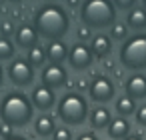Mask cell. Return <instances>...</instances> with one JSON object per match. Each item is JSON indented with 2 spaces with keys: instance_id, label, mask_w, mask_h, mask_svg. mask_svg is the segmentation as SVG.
<instances>
[{
  "instance_id": "obj_1",
  "label": "cell",
  "mask_w": 146,
  "mask_h": 140,
  "mask_svg": "<svg viewBox=\"0 0 146 140\" xmlns=\"http://www.w3.org/2000/svg\"><path fill=\"white\" fill-rule=\"evenodd\" d=\"M38 36L46 40H62L70 30V16L64 6L56 2H46L34 12V22Z\"/></svg>"
},
{
  "instance_id": "obj_2",
  "label": "cell",
  "mask_w": 146,
  "mask_h": 140,
  "mask_svg": "<svg viewBox=\"0 0 146 140\" xmlns=\"http://www.w3.org/2000/svg\"><path fill=\"white\" fill-rule=\"evenodd\" d=\"M34 116V106L30 102V96L24 92H8L0 100V120L8 124L10 128H22L30 124Z\"/></svg>"
},
{
  "instance_id": "obj_3",
  "label": "cell",
  "mask_w": 146,
  "mask_h": 140,
  "mask_svg": "<svg viewBox=\"0 0 146 140\" xmlns=\"http://www.w3.org/2000/svg\"><path fill=\"white\" fill-rule=\"evenodd\" d=\"M118 10L114 8L112 0H84L80 4V20L86 28L104 30L116 22Z\"/></svg>"
},
{
  "instance_id": "obj_4",
  "label": "cell",
  "mask_w": 146,
  "mask_h": 140,
  "mask_svg": "<svg viewBox=\"0 0 146 140\" xmlns=\"http://www.w3.org/2000/svg\"><path fill=\"white\" fill-rule=\"evenodd\" d=\"M120 66L132 72L146 70V32L130 34L118 50Z\"/></svg>"
},
{
  "instance_id": "obj_5",
  "label": "cell",
  "mask_w": 146,
  "mask_h": 140,
  "mask_svg": "<svg viewBox=\"0 0 146 140\" xmlns=\"http://www.w3.org/2000/svg\"><path fill=\"white\" fill-rule=\"evenodd\" d=\"M56 114L66 126H80L86 122L90 108L80 92H66L56 104Z\"/></svg>"
},
{
  "instance_id": "obj_6",
  "label": "cell",
  "mask_w": 146,
  "mask_h": 140,
  "mask_svg": "<svg viewBox=\"0 0 146 140\" xmlns=\"http://www.w3.org/2000/svg\"><path fill=\"white\" fill-rule=\"evenodd\" d=\"M88 96H90V100H94L98 104H106L112 98H116V86H114L112 78L102 76V74L94 76L88 84Z\"/></svg>"
},
{
  "instance_id": "obj_7",
  "label": "cell",
  "mask_w": 146,
  "mask_h": 140,
  "mask_svg": "<svg viewBox=\"0 0 146 140\" xmlns=\"http://www.w3.org/2000/svg\"><path fill=\"white\" fill-rule=\"evenodd\" d=\"M8 78L14 86H30L34 82V68L26 58H12L8 64Z\"/></svg>"
},
{
  "instance_id": "obj_8",
  "label": "cell",
  "mask_w": 146,
  "mask_h": 140,
  "mask_svg": "<svg viewBox=\"0 0 146 140\" xmlns=\"http://www.w3.org/2000/svg\"><path fill=\"white\" fill-rule=\"evenodd\" d=\"M68 64L72 70L76 72H82V70H88L94 62V54L90 50V44L86 42H76L68 48Z\"/></svg>"
},
{
  "instance_id": "obj_9",
  "label": "cell",
  "mask_w": 146,
  "mask_h": 140,
  "mask_svg": "<svg viewBox=\"0 0 146 140\" xmlns=\"http://www.w3.org/2000/svg\"><path fill=\"white\" fill-rule=\"evenodd\" d=\"M40 80L44 86L52 88V90H58L62 86L68 84V72L62 64H46L42 66V72H40Z\"/></svg>"
},
{
  "instance_id": "obj_10",
  "label": "cell",
  "mask_w": 146,
  "mask_h": 140,
  "mask_svg": "<svg viewBox=\"0 0 146 140\" xmlns=\"http://www.w3.org/2000/svg\"><path fill=\"white\" fill-rule=\"evenodd\" d=\"M30 102L34 108L42 110V112H48L54 104H56V94L52 88L44 86V84H38L32 88V94H30Z\"/></svg>"
},
{
  "instance_id": "obj_11",
  "label": "cell",
  "mask_w": 146,
  "mask_h": 140,
  "mask_svg": "<svg viewBox=\"0 0 146 140\" xmlns=\"http://www.w3.org/2000/svg\"><path fill=\"white\" fill-rule=\"evenodd\" d=\"M124 94L128 98L136 100H144L146 98V74L142 72H132L126 82H124Z\"/></svg>"
},
{
  "instance_id": "obj_12",
  "label": "cell",
  "mask_w": 146,
  "mask_h": 140,
  "mask_svg": "<svg viewBox=\"0 0 146 140\" xmlns=\"http://www.w3.org/2000/svg\"><path fill=\"white\" fill-rule=\"evenodd\" d=\"M38 32L32 24H20L14 32V40H16V46L24 48V50H30L34 46H38Z\"/></svg>"
},
{
  "instance_id": "obj_13",
  "label": "cell",
  "mask_w": 146,
  "mask_h": 140,
  "mask_svg": "<svg viewBox=\"0 0 146 140\" xmlns=\"http://www.w3.org/2000/svg\"><path fill=\"white\" fill-rule=\"evenodd\" d=\"M90 50H92L94 58H106L112 52V38H110V34H104V32L94 34L92 40H90Z\"/></svg>"
},
{
  "instance_id": "obj_14",
  "label": "cell",
  "mask_w": 146,
  "mask_h": 140,
  "mask_svg": "<svg viewBox=\"0 0 146 140\" xmlns=\"http://www.w3.org/2000/svg\"><path fill=\"white\" fill-rule=\"evenodd\" d=\"M68 58V46L64 40H50L46 46V60L50 64H62Z\"/></svg>"
},
{
  "instance_id": "obj_15",
  "label": "cell",
  "mask_w": 146,
  "mask_h": 140,
  "mask_svg": "<svg viewBox=\"0 0 146 140\" xmlns=\"http://www.w3.org/2000/svg\"><path fill=\"white\" fill-rule=\"evenodd\" d=\"M126 26L128 30H134V32H144L146 30V10L142 6H134L126 12Z\"/></svg>"
},
{
  "instance_id": "obj_16",
  "label": "cell",
  "mask_w": 146,
  "mask_h": 140,
  "mask_svg": "<svg viewBox=\"0 0 146 140\" xmlns=\"http://www.w3.org/2000/svg\"><path fill=\"white\" fill-rule=\"evenodd\" d=\"M106 132H108V136L112 140H124L126 136H130V122L126 118H122V116H116L108 124Z\"/></svg>"
},
{
  "instance_id": "obj_17",
  "label": "cell",
  "mask_w": 146,
  "mask_h": 140,
  "mask_svg": "<svg viewBox=\"0 0 146 140\" xmlns=\"http://www.w3.org/2000/svg\"><path fill=\"white\" fill-rule=\"evenodd\" d=\"M88 120H90V126H92L94 130H106L108 124L112 122V114H110L108 108L98 106V108H94V110L88 114Z\"/></svg>"
},
{
  "instance_id": "obj_18",
  "label": "cell",
  "mask_w": 146,
  "mask_h": 140,
  "mask_svg": "<svg viewBox=\"0 0 146 140\" xmlns=\"http://www.w3.org/2000/svg\"><path fill=\"white\" fill-rule=\"evenodd\" d=\"M56 130V122H54V116L52 114H38V118L34 120V132L40 136V138H48L52 136V132Z\"/></svg>"
},
{
  "instance_id": "obj_19",
  "label": "cell",
  "mask_w": 146,
  "mask_h": 140,
  "mask_svg": "<svg viewBox=\"0 0 146 140\" xmlns=\"http://www.w3.org/2000/svg\"><path fill=\"white\" fill-rule=\"evenodd\" d=\"M114 110H116V114L122 116V118L134 116V112H136V102H134L132 98H128L126 94H124V96H118L116 102H114Z\"/></svg>"
},
{
  "instance_id": "obj_20",
  "label": "cell",
  "mask_w": 146,
  "mask_h": 140,
  "mask_svg": "<svg viewBox=\"0 0 146 140\" xmlns=\"http://www.w3.org/2000/svg\"><path fill=\"white\" fill-rule=\"evenodd\" d=\"M26 60L30 62L32 68H40V66H44V64H46V48H42L40 44L34 46V48H30Z\"/></svg>"
},
{
  "instance_id": "obj_21",
  "label": "cell",
  "mask_w": 146,
  "mask_h": 140,
  "mask_svg": "<svg viewBox=\"0 0 146 140\" xmlns=\"http://www.w3.org/2000/svg\"><path fill=\"white\" fill-rule=\"evenodd\" d=\"M16 54L14 42L6 36H0V60H12Z\"/></svg>"
},
{
  "instance_id": "obj_22",
  "label": "cell",
  "mask_w": 146,
  "mask_h": 140,
  "mask_svg": "<svg viewBox=\"0 0 146 140\" xmlns=\"http://www.w3.org/2000/svg\"><path fill=\"white\" fill-rule=\"evenodd\" d=\"M110 38L112 40H126L128 38V26H126V22H114L110 26Z\"/></svg>"
},
{
  "instance_id": "obj_23",
  "label": "cell",
  "mask_w": 146,
  "mask_h": 140,
  "mask_svg": "<svg viewBox=\"0 0 146 140\" xmlns=\"http://www.w3.org/2000/svg\"><path fill=\"white\" fill-rule=\"evenodd\" d=\"M52 140H72V130L68 126H56L52 132Z\"/></svg>"
},
{
  "instance_id": "obj_24",
  "label": "cell",
  "mask_w": 146,
  "mask_h": 140,
  "mask_svg": "<svg viewBox=\"0 0 146 140\" xmlns=\"http://www.w3.org/2000/svg\"><path fill=\"white\" fill-rule=\"evenodd\" d=\"M14 32H16V28H14L12 20H0V36L10 38V36H14Z\"/></svg>"
},
{
  "instance_id": "obj_25",
  "label": "cell",
  "mask_w": 146,
  "mask_h": 140,
  "mask_svg": "<svg viewBox=\"0 0 146 140\" xmlns=\"http://www.w3.org/2000/svg\"><path fill=\"white\" fill-rule=\"evenodd\" d=\"M112 4H114V8L116 10H130V8H134V6H138V0H112Z\"/></svg>"
},
{
  "instance_id": "obj_26",
  "label": "cell",
  "mask_w": 146,
  "mask_h": 140,
  "mask_svg": "<svg viewBox=\"0 0 146 140\" xmlns=\"http://www.w3.org/2000/svg\"><path fill=\"white\" fill-rule=\"evenodd\" d=\"M134 118L140 126H146V104H140L136 106V112H134Z\"/></svg>"
},
{
  "instance_id": "obj_27",
  "label": "cell",
  "mask_w": 146,
  "mask_h": 140,
  "mask_svg": "<svg viewBox=\"0 0 146 140\" xmlns=\"http://www.w3.org/2000/svg\"><path fill=\"white\" fill-rule=\"evenodd\" d=\"M76 140H100V138H98L94 132H82V134H80Z\"/></svg>"
},
{
  "instance_id": "obj_28",
  "label": "cell",
  "mask_w": 146,
  "mask_h": 140,
  "mask_svg": "<svg viewBox=\"0 0 146 140\" xmlns=\"http://www.w3.org/2000/svg\"><path fill=\"white\" fill-rule=\"evenodd\" d=\"M0 134H2L4 138H8V136H12V134H10V126L2 122V124H0Z\"/></svg>"
},
{
  "instance_id": "obj_29",
  "label": "cell",
  "mask_w": 146,
  "mask_h": 140,
  "mask_svg": "<svg viewBox=\"0 0 146 140\" xmlns=\"http://www.w3.org/2000/svg\"><path fill=\"white\" fill-rule=\"evenodd\" d=\"M78 36H80V38H88V36H90V28H86V26L78 28Z\"/></svg>"
},
{
  "instance_id": "obj_30",
  "label": "cell",
  "mask_w": 146,
  "mask_h": 140,
  "mask_svg": "<svg viewBox=\"0 0 146 140\" xmlns=\"http://www.w3.org/2000/svg\"><path fill=\"white\" fill-rule=\"evenodd\" d=\"M4 140H28V138H24V136H16V134H12V136H8V138H4Z\"/></svg>"
},
{
  "instance_id": "obj_31",
  "label": "cell",
  "mask_w": 146,
  "mask_h": 140,
  "mask_svg": "<svg viewBox=\"0 0 146 140\" xmlns=\"http://www.w3.org/2000/svg\"><path fill=\"white\" fill-rule=\"evenodd\" d=\"M124 140H142V138H140V136H134V134H130V136H126Z\"/></svg>"
},
{
  "instance_id": "obj_32",
  "label": "cell",
  "mask_w": 146,
  "mask_h": 140,
  "mask_svg": "<svg viewBox=\"0 0 146 140\" xmlns=\"http://www.w3.org/2000/svg\"><path fill=\"white\" fill-rule=\"evenodd\" d=\"M2 80H4V72H2V66H0V86H2Z\"/></svg>"
},
{
  "instance_id": "obj_33",
  "label": "cell",
  "mask_w": 146,
  "mask_h": 140,
  "mask_svg": "<svg viewBox=\"0 0 146 140\" xmlns=\"http://www.w3.org/2000/svg\"><path fill=\"white\" fill-rule=\"evenodd\" d=\"M68 4H70V6H76V4H78V0H68Z\"/></svg>"
},
{
  "instance_id": "obj_34",
  "label": "cell",
  "mask_w": 146,
  "mask_h": 140,
  "mask_svg": "<svg viewBox=\"0 0 146 140\" xmlns=\"http://www.w3.org/2000/svg\"><path fill=\"white\" fill-rule=\"evenodd\" d=\"M142 8H144V10H146V0H142Z\"/></svg>"
},
{
  "instance_id": "obj_35",
  "label": "cell",
  "mask_w": 146,
  "mask_h": 140,
  "mask_svg": "<svg viewBox=\"0 0 146 140\" xmlns=\"http://www.w3.org/2000/svg\"><path fill=\"white\" fill-rule=\"evenodd\" d=\"M8 2H12V4H16V2H20V0H8Z\"/></svg>"
},
{
  "instance_id": "obj_36",
  "label": "cell",
  "mask_w": 146,
  "mask_h": 140,
  "mask_svg": "<svg viewBox=\"0 0 146 140\" xmlns=\"http://www.w3.org/2000/svg\"><path fill=\"white\" fill-rule=\"evenodd\" d=\"M42 140H48V138H42Z\"/></svg>"
}]
</instances>
